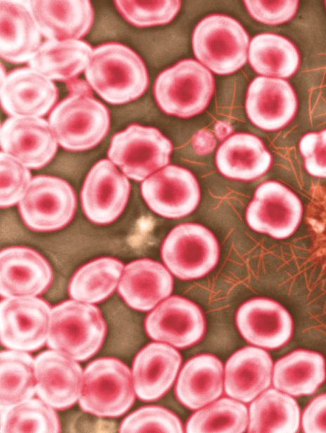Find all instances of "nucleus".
Listing matches in <instances>:
<instances>
[{
    "mask_svg": "<svg viewBox=\"0 0 326 433\" xmlns=\"http://www.w3.org/2000/svg\"><path fill=\"white\" fill-rule=\"evenodd\" d=\"M219 253L213 233L191 222L173 228L161 247L162 259L167 269L183 280L199 279L208 274L217 265Z\"/></svg>",
    "mask_w": 326,
    "mask_h": 433,
    "instance_id": "nucleus-8",
    "label": "nucleus"
},
{
    "mask_svg": "<svg viewBox=\"0 0 326 433\" xmlns=\"http://www.w3.org/2000/svg\"><path fill=\"white\" fill-rule=\"evenodd\" d=\"M301 420L296 401L291 395L271 388L250 404L248 432L296 433Z\"/></svg>",
    "mask_w": 326,
    "mask_h": 433,
    "instance_id": "nucleus-30",
    "label": "nucleus"
},
{
    "mask_svg": "<svg viewBox=\"0 0 326 433\" xmlns=\"http://www.w3.org/2000/svg\"><path fill=\"white\" fill-rule=\"evenodd\" d=\"M117 11L131 25L148 27L166 25L178 13L181 2L164 1H114Z\"/></svg>",
    "mask_w": 326,
    "mask_h": 433,
    "instance_id": "nucleus-36",
    "label": "nucleus"
},
{
    "mask_svg": "<svg viewBox=\"0 0 326 433\" xmlns=\"http://www.w3.org/2000/svg\"><path fill=\"white\" fill-rule=\"evenodd\" d=\"M124 268L121 261L111 257L91 260L74 272L69 283L68 294L82 302H101L116 289Z\"/></svg>",
    "mask_w": 326,
    "mask_h": 433,
    "instance_id": "nucleus-32",
    "label": "nucleus"
},
{
    "mask_svg": "<svg viewBox=\"0 0 326 433\" xmlns=\"http://www.w3.org/2000/svg\"><path fill=\"white\" fill-rule=\"evenodd\" d=\"M69 94L80 95H93V89L87 81L74 79L66 83Z\"/></svg>",
    "mask_w": 326,
    "mask_h": 433,
    "instance_id": "nucleus-43",
    "label": "nucleus"
},
{
    "mask_svg": "<svg viewBox=\"0 0 326 433\" xmlns=\"http://www.w3.org/2000/svg\"><path fill=\"white\" fill-rule=\"evenodd\" d=\"M273 361L264 349L245 347L235 352L225 365L224 389L232 399L249 403L271 383Z\"/></svg>",
    "mask_w": 326,
    "mask_h": 433,
    "instance_id": "nucleus-24",
    "label": "nucleus"
},
{
    "mask_svg": "<svg viewBox=\"0 0 326 433\" xmlns=\"http://www.w3.org/2000/svg\"><path fill=\"white\" fill-rule=\"evenodd\" d=\"M173 284L171 274L163 265L143 258L124 267L117 293L130 307L148 312L170 295Z\"/></svg>",
    "mask_w": 326,
    "mask_h": 433,
    "instance_id": "nucleus-23",
    "label": "nucleus"
},
{
    "mask_svg": "<svg viewBox=\"0 0 326 433\" xmlns=\"http://www.w3.org/2000/svg\"><path fill=\"white\" fill-rule=\"evenodd\" d=\"M244 4L249 15L256 21L269 25L282 24L296 14L299 1L245 0Z\"/></svg>",
    "mask_w": 326,
    "mask_h": 433,
    "instance_id": "nucleus-39",
    "label": "nucleus"
},
{
    "mask_svg": "<svg viewBox=\"0 0 326 433\" xmlns=\"http://www.w3.org/2000/svg\"><path fill=\"white\" fill-rule=\"evenodd\" d=\"M2 152L30 169H39L55 156L58 142L48 120L9 116L1 126Z\"/></svg>",
    "mask_w": 326,
    "mask_h": 433,
    "instance_id": "nucleus-14",
    "label": "nucleus"
},
{
    "mask_svg": "<svg viewBox=\"0 0 326 433\" xmlns=\"http://www.w3.org/2000/svg\"><path fill=\"white\" fill-rule=\"evenodd\" d=\"M106 332L97 307L69 300L51 309L46 344L51 349L84 361L99 351Z\"/></svg>",
    "mask_w": 326,
    "mask_h": 433,
    "instance_id": "nucleus-2",
    "label": "nucleus"
},
{
    "mask_svg": "<svg viewBox=\"0 0 326 433\" xmlns=\"http://www.w3.org/2000/svg\"><path fill=\"white\" fill-rule=\"evenodd\" d=\"M215 136L219 140H226L233 132V126L227 121H218L214 127Z\"/></svg>",
    "mask_w": 326,
    "mask_h": 433,
    "instance_id": "nucleus-44",
    "label": "nucleus"
},
{
    "mask_svg": "<svg viewBox=\"0 0 326 433\" xmlns=\"http://www.w3.org/2000/svg\"><path fill=\"white\" fill-rule=\"evenodd\" d=\"M302 215V204L296 194L282 183L268 180L256 189L245 218L252 229L284 239L296 230Z\"/></svg>",
    "mask_w": 326,
    "mask_h": 433,
    "instance_id": "nucleus-11",
    "label": "nucleus"
},
{
    "mask_svg": "<svg viewBox=\"0 0 326 433\" xmlns=\"http://www.w3.org/2000/svg\"><path fill=\"white\" fill-rule=\"evenodd\" d=\"M235 321L248 342L268 349L284 346L293 332L292 319L287 309L265 298H253L240 305Z\"/></svg>",
    "mask_w": 326,
    "mask_h": 433,
    "instance_id": "nucleus-20",
    "label": "nucleus"
},
{
    "mask_svg": "<svg viewBox=\"0 0 326 433\" xmlns=\"http://www.w3.org/2000/svg\"><path fill=\"white\" fill-rule=\"evenodd\" d=\"M194 55L219 75L240 69L248 58L249 38L242 25L223 14H211L196 25L192 37Z\"/></svg>",
    "mask_w": 326,
    "mask_h": 433,
    "instance_id": "nucleus-5",
    "label": "nucleus"
},
{
    "mask_svg": "<svg viewBox=\"0 0 326 433\" xmlns=\"http://www.w3.org/2000/svg\"><path fill=\"white\" fill-rule=\"evenodd\" d=\"M135 394L129 368L116 358L103 357L86 366L79 404L87 413L117 418L133 406Z\"/></svg>",
    "mask_w": 326,
    "mask_h": 433,
    "instance_id": "nucleus-4",
    "label": "nucleus"
},
{
    "mask_svg": "<svg viewBox=\"0 0 326 433\" xmlns=\"http://www.w3.org/2000/svg\"><path fill=\"white\" fill-rule=\"evenodd\" d=\"M84 74L99 97L115 105L139 98L149 85L141 58L119 42H105L95 47Z\"/></svg>",
    "mask_w": 326,
    "mask_h": 433,
    "instance_id": "nucleus-1",
    "label": "nucleus"
},
{
    "mask_svg": "<svg viewBox=\"0 0 326 433\" xmlns=\"http://www.w3.org/2000/svg\"><path fill=\"white\" fill-rule=\"evenodd\" d=\"M192 144L197 154L205 155L212 152L215 148L216 138L209 131L201 129L193 136Z\"/></svg>",
    "mask_w": 326,
    "mask_h": 433,
    "instance_id": "nucleus-42",
    "label": "nucleus"
},
{
    "mask_svg": "<svg viewBox=\"0 0 326 433\" xmlns=\"http://www.w3.org/2000/svg\"><path fill=\"white\" fill-rule=\"evenodd\" d=\"M77 196L65 180L54 176H34L18 203L24 224L36 232H51L65 227L72 220Z\"/></svg>",
    "mask_w": 326,
    "mask_h": 433,
    "instance_id": "nucleus-9",
    "label": "nucleus"
},
{
    "mask_svg": "<svg viewBox=\"0 0 326 433\" xmlns=\"http://www.w3.org/2000/svg\"><path fill=\"white\" fill-rule=\"evenodd\" d=\"M6 74L7 73L6 72V69L4 68V65L1 63V81L5 79Z\"/></svg>",
    "mask_w": 326,
    "mask_h": 433,
    "instance_id": "nucleus-45",
    "label": "nucleus"
},
{
    "mask_svg": "<svg viewBox=\"0 0 326 433\" xmlns=\"http://www.w3.org/2000/svg\"><path fill=\"white\" fill-rule=\"evenodd\" d=\"M53 281L48 261L25 246H10L0 253L1 298L35 297L46 292Z\"/></svg>",
    "mask_w": 326,
    "mask_h": 433,
    "instance_id": "nucleus-17",
    "label": "nucleus"
},
{
    "mask_svg": "<svg viewBox=\"0 0 326 433\" xmlns=\"http://www.w3.org/2000/svg\"><path fill=\"white\" fill-rule=\"evenodd\" d=\"M93 49L82 39L46 40L28 66L51 81L67 83L85 72Z\"/></svg>",
    "mask_w": 326,
    "mask_h": 433,
    "instance_id": "nucleus-28",
    "label": "nucleus"
},
{
    "mask_svg": "<svg viewBox=\"0 0 326 433\" xmlns=\"http://www.w3.org/2000/svg\"><path fill=\"white\" fill-rule=\"evenodd\" d=\"M180 353L171 346L151 342L141 349L132 365L136 395L143 401L163 397L173 385L181 365Z\"/></svg>",
    "mask_w": 326,
    "mask_h": 433,
    "instance_id": "nucleus-21",
    "label": "nucleus"
},
{
    "mask_svg": "<svg viewBox=\"0 0 326 433\" xmlns=\"http://www.w3.org/2000/svg\"><path fill=\"white\" fill-rule=\"evenodd\" d=\"M48 121L58 145L80 152L98 145L110 126L108 108L93 95L69 94L50 112Z\"/></svg>",
    "mask_w": 326,
    "mask_h": 433,
    "instance_id": "nucleus-6",
    "label": "nucleus"
},
{
    "mask_svg": "<svg viewBox=\"0 0 326 433\" xmlns=\"http://www.w3.org/2000/svg\"><path fill=\"white\" fill-rule=\"evenodd\" d=\"M0 206L6 208L19 203L32 178L30 168L2 151L0 152Z\"/></svg>",
    "mask_w": 326,
    "mask_h": 433,
    "instance_id": "nucleus-38",
    "label": "nucleus"
},
{
    "mask_svg": "<svg viewBox=\"0 0 326 433\" xmlns=\"http://www.w3.org/2000/svg\"><path fill=\"white\" fill-rule=\"evenodd\" d=\"M60 431L55 409L41 399L31 398L11 406L1 407V433Z\"/></svg>",
    "mask_w": 326,
    "mask_h": 433,
    "instance_id": "nucleus-34",
    "label": "nucleus"
},
{
    "mask_svg": "<svg viewBox=\"0 0 326 433\" xmlns=\"http://www.w3.org/2000/svg\"><path fill=\"white\" fill-rule=\"evenodd\" d=\"M141 194L148 207L167 218L185 217L197 208L200 189L195 175L188 169L169 165L145 180Z\"/></svg>",
    "mask_w": 326,
    "mask_h": 433,
    "instance_id": "nucleus-13",
    "label": "nucleus"
},
{
    "mask_svg": "<svg viewBox=\"0 0 326 433\" xmlns=\"http://www.w3.org/2000/svg\"><path fill=\"white\" fill-rule=\"evenodd\" d=\"M130 191L126 176L119 173L111 161L100 159L84 180L80 192L83 212L94 224H110L124 210Z\"/></svg>",
    "mask_w": 326,
    "mask_h": 433,
    "instance_id": "nucleus-12",
    "label": "nucleus"
},
{
    "mask_svg": "<svg viewBox=\"0 0 326 433\" xmlns=\"http://www.w3.org/2000/svg\"><path fill=\"white\" fill-rule=\"evenodd\" d=\"M172 149L157 128L133 123L114 134L107 155L124 175L141 182L169 164Z\"/></svg>",
    "mask_w": 326,
    "mask_h": 433,
    "instance_id": "nucleus-7",
    "label": "nucleus"
},
{
    "mask_svg": "<svg viewBox=\"0 0 326 433\" xmlns=\"http://www.w3.org/2000/svg\"><path fill=\"white\" fill-rule=\"evenodd\" d=\"M53 81L29 66L9 71L1 81V106L5 114L15 117H43L58 100Z\"/></svg>",
    "mask_w": 326,
    "mask_h": 433,
    "instance_id": "nucleus-15",
    "label": "nucleus"
},
{
    "mask_svg": "<svg viewBox=\"0 0 326 433\" xmlns=\"http://www.w3.org/2000/svg\"><path fill=\"white\" fill-rule=\"evenodd\" d=\"M41 33L28 4L0 1V56L13 64L30 61L41 46Z\"/></svg>",
    "mask_w": 326,
    "mask_h": 433,
    "instance_id": "nucleus-25",
    "label": "nucleus"
},
{
    "mask_svg": "<svg viewBox=\"0 0 326 433\" xmlns=\"http://www.w3.org/2000/svg\"><path fill=\"white\" fill-rule=\"evenodd\" d=\"M215 161L218 170L225 177L250 181L259 178L269 170L273 158L259 137L237 133L219 147Z\"/></svg>",
    "mask_w": 326,
    "mask_h": 433,
    "instance_id": "nucleus-26",
    "label": "nucleus"
},
{
    "mask_svg": "<svg viewBox=\"0 0 326 433\" xmlns=\"http://www.w3.org/2000/svg\"><path fill=\"white\" fill-rule=\"evenodd\" d=\"M326 378L324 357L319 353L298 349L278 359L273 367L275 389L292 397L311 395Z\"/></svg>",
    "mask_w": 326,
    "mask_h": 433,
    "instance_id": "nucleus-29",
    "label": "nucleus"
},
{
    "mask_svg": "<svg viewBox=\"0 0 326 433\" xmlns=\"http://www.w3.org/2000/svg\"><path fill=\"white\" fill-rule=\"evenodd\" d=\"M297 107L296 93L283 79L257 76L248 86L245 110L259 128L275 131L284 128L295 116Z\"/></svg>",
    "mask_w": 326,
    "mask_h": 433,
    "instance_id": "nucleus-18",
    "label": "nucleus"
},
{
    "mask_svg": "<svg viewBox=\"0 0 326 433\" xmlns=\"http://www.w3.org/2000/svg\"><path fill=\"white\" fill-rule=\"evenodd\" d=\"M121 433L135 432H183L180 419L169 410L157 406L141 407L122 422Z\"/></svg>",
    "mask_w": 326,
    "mask_h": 433,
    "instance_id": "nucleus-37",
    "label": "nucleus"
},
{
    "mask_svg": "<svg viewBox=\"0 0 326 433\" xmlns=\"http://www.w3.org/2000/svg\"><path fill=\"white\" fill-rule=\"evenodd\" d=\"M304 432H326V393L315 397L304 409L301 417Z\"/></svg>",
    "mask_w": 326,
    "mask_h": 433,
    "instance_id": "nucleus-41",
    "label": "nucleus"
},
{
    "mask_svg": "<svg viewBox=\"0 0 326 433\" xmlns=\"http://www.w3.org/2000/svg\"><path fill=\"white\" fill-rule=\"evenodd\" d=\"M36 393L55 410H65L79 400L83 372L74 359L55 350H46L34 359Z\"/></svg>",
    "mask_w": 326,
    "mask_h": 433,
    "instance_id": "nucleus-19",
    "label": "nucleus"
},
{
    "mask_svg": "<svg viewBox=\"0 0 326 433\" xmlns=\"http://www.w3.org/2000/svg\"><path fill=\"white\" fill-rule=\"evenodd\" d=\"M145 330L151 339L181 349L202 338L205 320L196 304L181 296H171L147 316Z\"/></svg>",
    "mask_w": 326,
    "mask_h": 433,
    "instance_id": "nucleus-16",
    "label": "nucleus"
},
{
    "mask_svg": "<svg viewBox=\"0 0 326 433\" xmlns=\"http://www.w3.org/2000/svg\"><path fill=\"white\" fill-rule=\"evenodd\" d=\"M325 6H326V1H325Z\"/></svg>",
    "mask_w": 326,
    "mask_h": 433,
    "instance_id": "nucleus-46",
    "label": "nucleus"
},
{
    "mask_svg": "<svg viewBox=\"0 0 326 433\" xmlns=\"http://www.w3.org/2000/svg\"><path fill=\"white\" fill-rule=\"evenodd\" d=\"M248 61L262 76L289 78L297 71L300 56L295 45L285 36L264 32L254 36L249 46Z\"/></svg>",
    "mask_w": 326,
    "mask_h": 433,
    "instance_id": "nucleus-31",
    "label": "nucleus"
},
{
    "mask_svg": "<svg viewBox=\"0 0 326 433\" xmlns=\"http://www.w3.org/2000/svg\"><path fill=\"white\" fill-rule=\"evenodd\" d=\"M248 414L242 403L222 398L193 414L186 422L185 432L242 433L247 428Z\"/></svg>",
    "mask_w": 326,
    "mask_h": 433,
    "instance_id": "nucleus-35",
    "label": "nucleus"
},
{
    "mask_svg": "<svg viewBox=\"0 0 326 433\" xmlns=\"http://www.w3.org/2000/svg\"><path fill=\"white\" fill-rule=\"evenodd\" d=\"M51 308L37 297L6 298L0 304V339L3 347L35 352L47 341Z\"/></svg>",
    "mask_w": 326,
    "mask_h": 433,
    "instance_id": "nucleus-10",
    "label": "nucleus"
},
{
    "mask_svg": "<svg viewBox=\"0 0 326 433\" xmlns=\"http://www.w3.org/2000/svg\"><path fill=\"white\" fill-rule=\"evenodd\" d=\"M36 393L34 359L27 352L7 349L0 353V406L8 407Z\"/></svg>",
    "mask_w": 326,
    "mask_h": 433,
    "instance_id": "nucleus-33",
    "label": "nucleus"
},
{
    "mask_svg": "<svg viewBox=\"0 0 326 433\" xmlns=\"http://www.w3.org/2000/svg\"><path fill=\"white\" fill-rule=\"evenodd\" d=\"M299 149L306 171L313 177L326 178V128L306 133L299 140Z\"/></svg>",
    "mask_w": 326,
    "mask_h": 433,
    "instance_id": "nucleus-40",
    "label": "nucleus"
},
{
    "mask_svg": "<svg viewBox=\"0 0 326 433\" xmlns=\"http://www.w3.org/2000/svg\"><path fill=\"white\" fill-rule=\"evenodd\" d=\"M221 361L209 354L197 355L183 366L175 387L177 399L191 410L216 400L223 392Z\"/></svg>",
    "mask_w": 326,
    "mask_h": 433,
    "instance_id": "nucleus-27",
    "label": "nucleus"
},
{
    "mask_svg": "<svg viewBox=\"0 0 326 433\" xmlns=\"http://www.w3.org/2000/svg\"><path fill=\"white\" fill-rule=\"evenodd\" d=\"M214 88L210 70L195 60L184 59L159 74L153 95L165 114L189 118L207 108Z\"/></svg>",
    "mask_w": 326,
    "mask_h": 433,
    "instance_id": "nucleus-3",
    "label": "nucleus"
},
{
    "mask_svg": "<svg viewBox=\"0 0 326 433\" xmlns=\"http://www.w3.org/2000/svg\"><path fill=\"white\" fill-rule=\"evenodd\" d=\"M28 6L46 40L80 39L91 29L94 11L88 0H34Z\"/></svg>",
    "mask_w": 326,
    "mask_h": 433,
    "instance_id": "nucleus-22",
    "label": "nucleus"
}]
</instances>
